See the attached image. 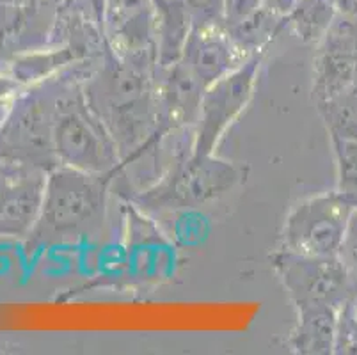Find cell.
I'll return each mask as SVG.
<instances>
[{
  "instance_id": "1",
  "label": "cell",
  "mask_w": 357,
  "mask_h": 355,
  "mask_svg": "<svg viewBox=\"0 0 357 355\" xmlns=\"http://www.w3.org/2000/svg\"><path fill=\"white\" fill-rule=\"evenodd\" d=\"M82 91L114 139L125 167L160 144L157 70L123 63L105 50L84 75Z\"/></svg>"
},
{
  "instance_id": "2",
  "label": "cell",
  "mask_w": 357,
  "mask_h": 355,
  "mask_svg": "<svg viewBox=\"0 0 357 355\" xmlns=\"http://www.w3.org/2000/svg\"><path fill=\"white\" fill-rule=\"evenodd\" d=\"M119 172L61 167L43 187V222L55 240L80 242L103 229L110 185Z\"/></svg>"
},
{
  "instance_id": "3",
  "label": "cell",
  "mask_w": 357,
  "mask_h": 355,
  "mask_svg": "<svg viewBox=\"0 0 357 355\" xmlns=\"http://www.w3.org/2000/svg\"><path fill=\"white\" fill-rule=\"evenodd\" d=\"M245 180L243 167L213 155H181L167 171L130 201L144 211H178L204 206Z\"/></svg>"
},
{
  "instance_id": "4",
  "label": "cell",
  "mask_w": 357,
  "mask_h": 355,
  "mask_svg": "<svg viewBox=\"0 0 357 355\" xmlns=\"http://www.w3.org/2000/svg\"><path fill=\"white\" fill-rule=\"evenodd\" d=\"M84 75H75L70 87L55 100V160L86 172H121L125 165L118 146L84 96Z\"/></svg>"
},
{
  "instance_id": "5",
  "label": "cell",
  "mask_w": 357,
  "mask_h": 355,
  "mask_svg": "<svg viewBox=\"0 0 357 355\" xmlns=\"http://www.w3.org/2000/svg\"><path fill=\"white\" fill-rule=\"evenodd\" d=\"M357 201L343 192H324L295 204L287 215L281 249L306 256H337Z\"/></svg>"
},
{
  "instance_id": "6",
  "label": "cell",
  "mask_w": 357,
  "mask_h": 355,
  "mask_svg": "<svg viewBox=\"0 0 357 355\" xmlns=\"http://www.w3.org/2000/svg\"><path fill=\"white\" fill-rule=\"evenodd\" d=\"M272 266L295 308L333 305L340 309L356 297L357 279L340 256H306L279 249L272 256Z\"/></svg>"
},
{
  "instance_id": "7",
  "label": "cell",
  "mask_w": 357,
  "mask_h": 355,
  "mask_svg": "<svg viewBox=\"0 0 357 355\" xmlns=\"http://www.w3.org/2000/svg\"><path fill=\"white\" fill-rule=\"evenodd\" d=\"M263 54H252L242 66L204 89L192 130V155H213L224 133L248 109L258 82Z\"/></svg>"
},
{
  "instance_id": "8",
  "label": "cell",
  "mask_w": 357,
  "mask_h": 355,
  "mask_svg": "<svg viewBox=\"0 0 357 355\" xmlns=\"http://www.w3.org/2000/svg\"><path fill=\"white\" fill-rule=\"evenodd\" d=\"M102 32L107 50L123 63L158 70V29L151 0H105Z\"/></svg>"
},
{
  "instance_id": "9",
  "label": "cell",
  "mask_w": 357,
  "mask_h": 355,
  "mask_svg": "<svg viewBox=\"0 0 357 355\" xmlns=\"http://www.w3.org/2000/svg\"><path fill=\"white\" fill-rule=\"evenodd\" d=\"M251 54L236 43L224 24L192 25L178 61L206 89L242 66Z\"/></svg>"
},
{
  "instance_id": "10",
  "label": "cell",
  "mask_w": 357,
  "mask_h": 355,
  "mask_svg": "<svg viewBox=\"0 0 357 355\" xmlns=\"http://www.w3.org/2000/svg\"><path fill=\"white\" fill-rule=\"evenodd\" d=\"M317 45L311 91L320 105L345 93L357 80V38L347 24L333 22Z\"/></svg>"
},
{
  "instance_id": "11",
  "label": "cell",
  "mask_w": 357,
  "mask_h": 355,
  "mask_svg": "<svg viewBox=\"0 0 357 355\" xmlns=\"http://www.w3.org/2000/svg\"><path fill=\"white\" fill-rule=\"evenodd\" d=\"M203 93L204 87L181 61L167 68H158V133L162 139L180 130L192 132L199 116Z\"/></svg>"
},
{
  "instance_id": "12",
  "label": "cell",
  "mask_w": 357,
  "mask_h": 355,
  "mask_svg": "<svg viewBox=\"0 0 357 355\" xmlns=\"http://www.w3.org/2000/svg\"><path fill=\"white\" fill-rule=\"evenodd\" d=\"M337 308L303 305L297 308V324L290 334L294 354H329L336 341Z\"/></svg>"
},
{
  "instance_id": "13",
  "label": "cell",
  "mask_w": 357,
  "mask_h": 355,
  "mask_svg": "<svg viewBox=\"0 0 357 355\" xmlns=\"http://www.w3.org/2000/svg\"><path fill=\"white\" fill-rule=\"evenodd\" d=\"M158 29V68H167L180 59L190 22L187 0H151Z\"/></svg>"
},
{
  "instance_id": "14",
  "label": "cell",
  "mask_w": 357,
  "mask_h": 355,
  "mask_svg": "<svg viewBox=\"0 0 357 355\" xmlns=\"http://www.w3.org/2000/svg\"><path fill=\"white\" fill-rule=\"evenodd\" d=\"M331 6L326 0H298L294 11L284 18V25L304 43L317 45L333 25Z\"/></svg>"
},
{
  "instance_id": "15",
  "label": "cell",
  "mask_w": 357,
  "mask_h": 355,
  "mask_svg": "<svg viewBox=\"0 0 357 355\" xmlns=\"http://www.w3.org/2000/svg\"><path fill=\"white\" fill-rule=\"evenodd\" d=\"M317 107L333 139H357V80L345 93Z\"/></svg>"
},
{
  "instance_id": "16",
  "label": "cell",
  "mask_w": 357,
  "mask_h": 355,
  "mask_svg": "<svg viewBox=\"0 0 357 355\" xmlns=\"http://www.w3.org/2000/svg\"><path fill=\"white\" fill-rule=\"evenodd\" d=\"M337 190L357 201V139H333Z\"/></svg>"
},
{
  "instance_id": "17",
  "label": "cell",
  "mask_w": 357,
  "mask_h": 355,
  "mask_svg": "<svg viewBox=\"0 0 357 355\" xmlns=\"http://www.w3.org/2000/svg\"><path fill=\"white\" fill-rule=\"evenodd\" d=\"M192 25L224 24V0H187Z\"/></svg>"
},
{
  "instance_id": "18",
  "label": "cell",
  "mask_w": 357,
  "mask_h": 355,
  "mask_svg": "<svg viewBox=\"0 0 357 355\" xmlns=\"http://www.w3.org/2000/svg\"><path fill=\"white\" fill-rule=\"evenodd\" d=\"M261 8V0H224V27L233 29L243 24Z\"/></svg>"
},
{
  "instance_id": "19",
  "label": "cell",
  "mask_w": 357,
  "mask_h": 355,
  "mask_svg": "<svg viewBox=\"0 0 357 355\" xmlns=\"http://www.w3.org/2000/svg\"><path fill=\"white\" fill-rule=\"evenodd\" d=\"M337 256H340V259L345 263L349 272L357 279V208L352 211V215H350Z\"/></svg>"
}]
</instances>
